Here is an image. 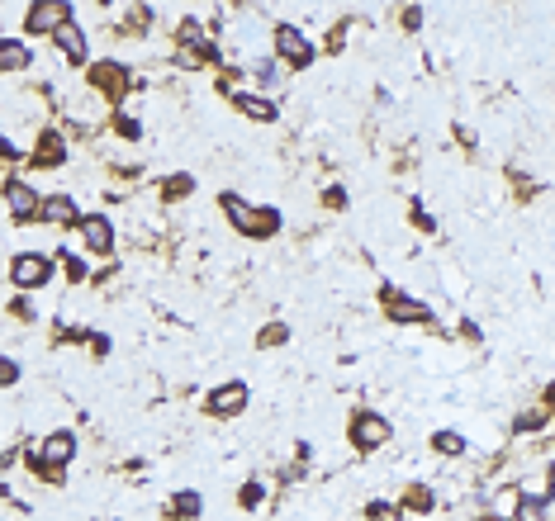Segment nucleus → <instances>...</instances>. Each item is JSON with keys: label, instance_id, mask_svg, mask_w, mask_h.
Instances as JSON below:
<instances>
[{"label": "nucleus", "instance_id": "obj_1", "mask_svg": "<svg viewBox=\"0 0 555 521\" xmlns=\"http://www.w3.org/2000/svg\"><path fill=\"white\" fill-rule=\"evenodd\" d=\"M223 214H229L233 218V227H238V233H276V223H280V214H276V208H247L238 195H223Z\"/></svg>", "mask_w": 555, "mask_h": 521}, {"label": "nucleus", "instance_id": "obj_2", "mask_svg": "<svg viewBox=\"0 0 555 521\" xmlns=\"http://www.w3.org/2000/svg\"><path fill=\"white\" fill-rule=\"evenodd\" d=\"M72 24V5L67 0H34L24 14V34H57Z\"/></svg>", "mask_w": 555, "mask_h": 521}, {"label": "nucleus", "instance_id": "obj_3", "mask_svg": "<svg viewBox=\"0 0 555 521\" xmlns=\"http://www.w3.org/2000/svg\"><path fill=\"white\" fill-rule=\"evenodd\" d=\"M48 275H53V261H48V256H38V252H24V256H15V261H10V280H15L19 289H38V285H48Z\"/></svg>", "mask_w": 555, "mask_h": 521}, {"label": "nucleus", "instance_id": "obj_4", "mask_svg": "<svg viewBox=\"0 0 555 521\" xmlns=\"http://www.w3.org/2000/svg\"><path fill=\"white\" fill-rule=\"evenodd\" d=\"M276 53H280V62H290V67H308V62H314V43L290 24L276 29Z\"/></svg>", "mask_w": 555, "mask_h": 521}, {"label": "nucleus", "instance_id": "obj_5", "mask_svg": "<svg viewBox=\"0 0 555 521\" xmlns=\"http://www.w3.org/2000/svg\"><path fill=\"white\" fill-rule=\"evenodd\" d=\"M389 441V422L380 412H361L356 422H352V446L356 450H380Z\"/></svg>", "mask_w": 555, "mask_h": 521}, {"label": "nucleus", "instance_id": "obj_6", "mask_svg": "<svg viewBox=\"0 0 555 521\" xmlns=\"http://www.w3.org/2000/svg\"><path fill=\"white\" fill-rule=\"evenodd\" d=\"M5 204H10V214L19 223H34L38 208H44V199H38L34 185H24V180H5Z\"/></svg>", "mask_w": 555, "mask_h": 521}, {"label": "nucleus", "instance_id": "obj_7", "mask_svg": "<svg viewBox=\"0 0 555 521\" xmlns=\"http://www.w3.org/2000/svg\"><path fill=\"white\" fill-rule=\"evenodd\" d=\"M204 408H209L214 417H238L242 408H247V384L242 380H233V384H219L209 399H204Z\"/></svg>", "mask_w": 555, "mask_h": 521}, {"label": "nucleus", "instance_id": "obj_8", "mask_svg": "<svg viewBox=\"0 0 555 521\" xmlns=\"http://www.w3.org/2000/svg\"><path fill=\"white\" fill-rule=\"evenodd\" d=\"M72 450H76V436L72 431H57V436H48V441H44V474L48 478H62V465H67L72 460Z\"/></svg>", "mask_w": 555, "mask_h": 521}, {"label": "nucleus", "instance_id": "obj_9", "mask_svg": "<svg viewBox=\"0 0 555 521\" xmlns=\"http://www.w3.org/2000/svg\"><path fill=\"white\" fill-rule=\"evenodd\" d=\"M38 218L53 223V227H81V214H76V204L67 195H48L44 208H38Z\"/></svg>", "mask_w": 555, "mask_h": 521}, {"label": "nucleus", "instance_id": "obj_10", "mask_svg": "<svg viewBox=\"0 0 555 521\" xmlns=\"http://www.w3.org/2000/svg\"><path fill=\"white\" fill-rule=\"evenodd\" d=\"M81 233H86V246H91L95 256H105L110 246H114V227H110V218H105V214L81 218Z\"/></svg>", "mask_w": 555, "mask_h": 521}, {"label": "nucleus", "instance_id": "obj_11", "mask_svg": "<svg viewBox=\"0 0 555 521\" xmlns=\"http://www.w3.org/2000/svg\"><path fill=\"white\" fill-rule=\"evenodd\" d=\"M91 81H95V86H100V91H110L114 100H119L123 91H129V72H123V67H119V62H100V67L91 72Z\"/></svg>", "mask_w": 555, "mask_h": 521}, {"label": "nucleus", "instance_id": "obj_12", "mask_svg": "<svg viewBox=\"0 0 555 521\" xmlns=\"http://www.w3.org/2000/svg\"><path fill=\"white\" fill-rule=\"evenodd\" d=\"M34 62L29 43H15V38H0V72H24Z\"/></svg>", "mask_w": 555, "mask_h": 521}, {"label": "nucleus", "instance_id": "obj_13", "mask_svg": "<svg viewBox=\"0 0 555 521\" xmlns=\"http://www.w3.org/2000/svg\"><path fill=\"white\" fill-rule=\"evenodd\" d=\"M53 38H57V48H62V57H67V62H86V34H81L76 24L57 29Z\"/></svg>", "mask_w": 555, "mask_h": 521}, {"label": "nucleus", "instance_id": "obj_14", "mask_svg": "<svg viewBox=\"0 0 555 521\" xmlns=\"http://www.w3.org/2000/svg\"><path fill=\"white\" fill-rule=\"evenodd\" d=\"M238 110L252 114V119H276V104L261 100V95H238Z\"/></svg>", "mask_w": 555, "mask_h": 521}, {"label": "nucleus", "instance_id": "obj_15", "mask_svg": "<svg viewBox=\"0 0 555 521\" xmlns=\"http://www.w3.org/2000/svg\"><path fill=\"white\" fill-rule=\"evenodd\" d=\"M385 294H389V313H394V318H408V323H423V318H427L423 304H399L394 289H385Z\"/></svg>", "mask_w": 555, "mask_h": 521}, {"label": "nucleus", "instance_id": "obj_16", "mask_svg": "<svg viewBox=\"0 0 555 521\" xmlns=\"http://www.w3.org/2000/svg\"><path fill=\"white\" fill-rule=\"evenodd\" d=\"M38 148H44V152L34 157L38 166H57V161H62V138H57V133H44V142H38Z\"/></svg>", "mask_w": 555, "mask_h": 521}, {"label": "nucleus", "instance_id": "obj_17", "mask_svg": "<svg viewBox=\"0 0 555 521\" xmlns=\"http://www.w3.org/2000/svg\"><path fill=\"white\" fill-rule=\"evenodd\" d=\"M432 450H437V455H461L465 441H461L456 431H437V436H432Z\"/></svg>", "mask_w": 555, "mask_h": 521}, {"label": "nucleus", "instance_id": "obj_18", "mask_svg": "<svg viewBox=\"0 0 555 521\" xmlns=\"http://www.w3.org/2000/svg\"><path fill=\"white\" fill-rule=\"evenodd\" d=\"M257 81V86H276V62L271 57H261V62H252V72H247Z\"/></svg>", "mask_w": 555, "mask_h": 521}, {"label": "nucleus", "instance_id": "obj_19", "mask_svg": "<svg viewBox=\"0 0 555 521\" xmlns=\"http://www.w3.org/2000/svg\"><path fill=\"white\" fill-rule=\"evenodd\" d=\"M195 512H200V497L195 493H180L176 503H171V516H180V521H190Z\"/></svg>", "mask_w": 555, "mask_h": 521}, {"label": "nucleus", "instance_id": "obj_20", "mask_svg": "<svg viewBox=\"0 0 555 521\" xmlns=\"http://www.w3.org/2000/svg\"><path fill=\"white\" fill-rule=\"evenodd\" d=\"M404 503L414 507V512H427V507H432V493H427L423 484H414V488H408V497H404Z\"/></svg>", "mask_w": 555, "mask_h": 521}, {"label": "nucleus", "instance_id": "obj_21", "mask_svg": "<svg viewBox=\"0 0 555 521\" xmlns=\"http://www.w3.org/2000/svg\"><path fill=\"white\" fill-rule=\"evenodd\" d=\"M190 185H195L190 176H171L167 180V195H190Z\"/></svg>", "mask_w": 555, "mask_h": 521}, {"label": "nucleus", "instance_id": "obj_22", "mask_svg": "<svg viewBox=\"0 0 555 521\" xmlns=\"http://www.w3.org/2000/svg\"><path fill=\"white\" fill-rule=\"evenodd\" d=\"M280 342H285V327L280 323H271V327L261 332V346H280Z\"/></svg>", "mask_w": 555, "mask_h": 521}, {"label": "nucleus", "instance_id": "obj_23", "mask_svg": "<svg viewBox=\"0 0 555 521\" xmlns=\"http://www.w3.org/2000/svg\"><path fill=\"white\" fill-rule=\"evenodd\" d=\"M15 380H19V365H15V361H0V389L15 384Z\"/></svg>", "mask_w": 555, "mask_h": 521}, {"label": "nucleus", "instance_id": "obj_24", "mask_svg": "<svg viewBox=\"0 0 555 521\" xmlns=\"http://www.w3.org/2000/svg\"><path fill=\"white\" fill-rule=\"evenodd\" d=\"M261 503V484H247L242 488V507H257Z\"/></svg>", "mask_w": 555, "mask_h": 521}]
</instances>
